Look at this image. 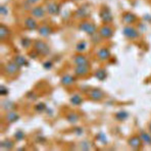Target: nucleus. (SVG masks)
<instances>
[{"instance_id":"nucleus-28","label":"nucleus","mask_w":151,"mask_h":151,"mask_svg":"<svg viewBox=\"0 0 151 151\" xmlns=\"http://www.w3.org/2000/svg\"><path fill=\"white\" fill-rule=\"evenodd\" d=\"M140 138H141V140L144 143L147 144V145H151V135H149L148 133L141 131L140 132Z\"/></svg>"},{"instance_id":"nucleus-8","label":"nucleus","mask_w":151,"mask_h":151,"mask_svg":"<svg viewBox=\"0 0 151 151\" xmlns=\"http://www.w3.org/2000/svg\"><path fill=\"white\" fill-rule=\"evenodd\" d=\"M90 72V66L89 64H84V65H76L75 68V75L78 77H84L87 76Z\"/></svg>"},{"instance_id":"nucleus-2","label":"nucleus","mask_w":151,"mask_h":151,"mask_svg":"<svg viewBox=\"0 0 151 151\" xmlns=\"http://www.w3.org/2000/svg\"><path fill=\"white\" fill-rule=\"evenodd\" d=\"M79 29L81 31H83V32H85L86 34L90 35V36H92V35H94L97 33L96 26H95L94 24L90 23V22H86V21L82 22L79 26Z\"/></svg>"},{"instance_id":"nucleus-32","label":"nucleus","mask_w":151,"mask_h":151,"mask_svg":"<svg viewBox=\"0 0 151 151\" xmlns=\"http://www.w3.org/2000/svg\"><path fill=\"white\" fill-rule=\"evenodd\" d=\"M46 108H47V107H46V105L43 103V102H40V103H37L36 105H35V110H36L37 112H39V113L45 111Z\"/></svg>"},{"instance_id":"nucleus-45","label":"nucleus","mask_w":151,"mask_h":151,"mask_svg":"<svg viewBox=\"0 0 151 151\" xmlns=\"http://www.w3.org/2000/svg\"><path fill=\"white\" fill-rule=\"evenodd\" d=\"M149 131H150V133H151V123H150V125H149Z\"/></svg>"},{"instance_id":"nucleus-22","label":"nucleus","mask_w":151,"mask_h":151,"mask_svg":"<svg viewBox=\"0 0 151 151\" xmlns=\"http://www.w3.org/2000/svg\"><path fill=\"white\" fill-rule=\"evenodd\" d=\"M70 102L73 104V105L79 106V105H81V104L83 103V98H82L81 95L75 94V95H73V96L70 98Z\"/></svg>"},{"instance_id":"nucleus-31","label":"nucleus","mask_w":151,"mask_h":151,"mask_svg":"<svg viewBox=\"0 0 151 151\" xmlns=\"http://www.w3.org/2000/svg\"><path fill=\"white\" fill-rule=\"evenodd\" d=\"M14 138L17 141H23L25 139V133H24L23 130H17V132L14 133Z\"/></svg>"},{"instance_id":"nucleus-7","label":"nucleus","mask_w":151,"mask_h":151,"mask_svg":"<svg viewBox=\"0 0 151 151\" xmlns=\"http://www.w3.org/2000/svg\"><path fill=\"white\" fill-rule=\"evenodd\" d=\"M21 70V66L19 64L15 63V61H9L7 64L5 65V73L10 76L15 75L17 73H19V70Z\"/></svg>"},{"instance_id":"nucleus-44","label":"nucleus","mask_w":151,"mask_h":151,"mask_svg":"<svg viewBox=\"0 0 151 151\" xmlns=\"http://www.w3.org/2000/svg\"><path fill=\"white\" fill-rule=\"evenodd\" d=\"M144 19H146V21H151V15H149V14L145 15V17H144Z\"/></svg>"},{"instance_id":"nucleus-23","label":"nucleus","mask_w":151,"mask_h":151,"mask_svg":"<svg viewBox=\"0 0 151 151\" xmlns=\"http://www.w3.org/2000/svg\"><path fill=\"white\" fill-rule=\"evenodd\" d=\"M75 14H76V17H82V19H83V17H88L89 12H88V9H87V7H86V6H82V7L78 8Z\"/></svg>"},{"instance_id":"nucleus-41","label":"nucleus","mask_w":151,"mask_h":151,"mask_svg":"<svg viewBox=\"0 0 151 151\" xmlns=\"http://www.w3.org/2000/svg\"><path fill=\"white\" fill-rule=\"evenodd\" d=\"M27 97H28L29 99H33V100H34V99H36V97H35V94L33 92H29L28 94H27Z\"/></svg>"},{"instance_id":"nucleus-34","label":"nucleus","mask_w":151,"mask_h":151,"mask_svg":"<svg viewBox=\"0 0 151 151\" xmlns=\"http://www.w3.org/2000/svg\"><path fill=\"white\" fill-rule=\"evenodd\" d=\"M21 44L24 48H29L31 45H32V41H31L29 38H23L21 41Z\"/></svg>"},{"instance_id":"nucleus-30","label":"nucleus","mask_w":151,"mask_h":151,"mask_svg":"<svg viewBox=\"0 0 151 151\" xmlns=\"http://www.w3.org/2000/svg\"><path fill=\"white\" fill-rule=\"evenodd\" d=\"M86 48H87V44H86L85 41L79 42V43L77 44V46H76V50H77L78 52H83V51L86 50Z\"/></svg>"},{"instance_id":"nucleus-4","label":"nucleus","mask_w":151,"mask_h":151,"mask_svg":"<svg viewBox=\"0 0 151 151\" xmlns=\"http://www.w3.org/2000/svg\"><path fill=\"white\" fill-rule=\"evenodd\" d=\"M99 15H100V19L101 21L103 22L104 24H109L112 22L113 19V17H112V13L109 10L108 7H102L100 12H99Z\"/></svg>"},{"instance_id":"nucleus-43","label":"nucleus","mask_w":151,"mask_h":151,"mask_svg":"<svg viewBox=\"0 0 151 151\" xmlns=\"http://www.w3.org/2000/svg\"><path fill=\"white\" fill-rule=\"evenodd\" d=\"M37 141L39 142V143H43V142L46 141V139L44 138V137H40V139H37Z\"/></svg>"},{"instance_id":"nucleus-21","label":"nucleus","mask_w":151,"mask_h":151,"mask_svg":"<svg viewBox=\"0 0 151 151\" xmlns=\"http://www.w3.org/2000/svg\"><path fill=\"white\" fill-rule=\"evenodd\" d=\"M13 60L15 61V63L19 64V66H29V61L27 60L23 55H17V56L13 58Z\"/></svg>"},{"instance_id":"nucleus-20","label":"nucleus","mask_w":151,"mask_h":151,"mask_svg":"<svg viewBox=\"0 0 151 151\" xmlns=\"http://www.w3.org/2000/svg\"><path fill=\"white\" fill-rule=\"evenodd\" d=\"M95 78H96L98 81H104V80L107 78V72H106L104 68H98V70L95 72Z\"/></svg>"},{"instance_id":"nucleus-5","label":"nucleus","mask_w":151,"mask_h":151,"mask_svg":"<svg viewBox=\"0 0 151 151\" xmlns=\"http://www.w3.org/2000/svg\"><path fill=\"white\" fill-rule=\"evenodd\" d=\"M123 34H124V36L126 38H128V39H137V38L139 37V31L137 30V29L133 28V27L128 26L124 29Z\"/></svg>"},{"instance_id":"nucleus-26","label":"nucleus","mask_w":151,"mask_h":151,"mask_svg":"<svg viewBox=\"0 0 151 151\" xmlns=\"http://www.w3.org/2000/svg\"><path fill=\"white\" fill-rule=\"evenodd\" d=\"M130 116V114H129L128 111H125V110H121V111L116 112L115 113V119H117V121L119 122H124L126 121L128 117Z\"/></svg>"},{"instance_id":"nucleus-6","label":"nucleus","mask_w":151,"mask_h":151,"mask_svg":"<svg viewBox=\"0 0 151 151\" xmlns=\"http://www.w3.org/2000/svg\"><path fill=\"white\" fill-rule=\"evenodd\" d=\"M46 12L50 15H57L60 12V5L56 2H49L46 6Z\"/></svg>"},{"instance_id":"nucleus-11","label":"nucleus","mask_w":151,"mask_h":151,"mask_svg":"<svg viewBox=\"0 0 151 151\" xmlns=\"http://www.w3.org/2000/svg\"><path fill=\"white\" fill-rule=\"evenodd\" d=\"M97 56L98 58L100 59L102 61H105V60H108V59L111 57V53L108 48H100L97 52Z\"/></svg>"},{"instance_id":"nucleus-27","label":"nucleus","mask_w":151,"mask_h":151,"mask_svg":"<svg viewBox=\"0 0 151 151\" xmlns=\"http://www.w3.org/2000/svg\"><path fill=\"white\" fill-rule=\"evenodd\" d=\"M79 119H80V116L76 112H70L66 115V121H68L70 124L78 123V122H79Z\"/></svg>"},{"instance_id":"nucleus-17","label":"nucleus","mask_w":151,"mask_h":151,"mask_svg":"<svg viewBox=\"0 0 151 151\" xmlns=\"http://www.w3.org/2000/svg\"><path fill=\"white\" fill-rule=\"evenodd\" d=\"M1 105H2V108H3L4 110H6V111H10V110H13L15 108V103L13 101L9 100V99H4V100L2 101Z\"/></svg>"},{"instance_id":"nucleus-14","label":"nucleus","mask_w":151,"mask_h":151,"mask_svg":"<svg viewBox=\"0 0 151 151\" xmlns=\"http://www.w3.org/2000/svg\"><path fill=\"white\" fill-rule=\"evenodd\" d=\"M5 119H6V121H7L8 123L12 124V123H15V122L19 121V114L17 111H14V110H10V111H7V113H6Z\"/></svg>"},{"instance_id":"nucleus-39","label":"nucleus","mask_w":151,"mask_h":151,"mask_svg":"<svg viewBox=\"0 0 151 151\" xmlns=\"http://www.w3.org/2000/svg\"><path fill=\"white\" fill-rule=\"evenodd\" d=\"M0 13H1V15H7L8 13V9L6 6L2 5L1 7H0Z\"/></svg>"},{"instance_id":"nucleus-37","label":"nucleus","mask_w":151,"mask_h":151,"mask_svg":"<svg viewBox=\"0 0 151 151\" xmlns=\"http://www.w3.org/2000/svg\"><path fill=\"white\" fill-rule=\"evenodd\" d=\"M43 68H45V70H51V68H53V63H52V61H50V60L45 61V63H43Z\"/></svg>"},{"instance_id":"nucleus-25","label":"nucleus","mask_w":151,"mask_h":151,"mask_svg":"<svg viewBox=\"0 0 151 151\" xmlns=\"http://www.w3.org/2000/svg\"><path fill=\"white\" fill-rule=\"evenodd\" d=\"M9 34H10L9 29L7 27L4 25L0 26V38H1V40H5L6 38L9 36Z\"/></svg>"},{"instance_id":"nucleus-1","label":"nucleus","mask_w":151,"mask_h":151,"mask_svg":"<svg viewBox=\"0 0 151 151\" xmlns=\"http://www.w3.org/2000/svg\"><path fill=\"white\" fill-rule=\"evenodd\" d=\"M34 50H36L39 55H42V56H47L50 53L49 46L42 40H36L34 42Z\"/></svg>"},{"instance_id":"nucleus-40","label":"nucleus","mask_w":151,"mask_h":151,"mask_svg":"<svg viewBox=\"0 0 151 151\" xmlns=\"http://www.w3.org/2000/svg\"><path fill=\"white\" fill-rule=\"evenodd\" d=\"M37 56H39V53H38L36 50H34L33 52H31V53H30V57H31V58L36 59V58H37Z\"/></svg>"},{"instance_id":"nucleus-12","label":"nucleus","mask_w":151,"mask_h":151,"mask_svg":"<svg viewBox=\"0 0 151 151\" xmlns=\"http://www.w3.org/2000/svg\"><path fill=\"white\" fill-rule=\"evenodd\" d=\"M128 143L132 149L137 150V149H139L140 146H141L142 140L140 138V136H133L132 138H130V140L128 141Z\"/></svg>"},{"instance_id":"nucleus-29","label":"nucleus","mask_w":151,"mask_h":151,"mask_svg":"<svg viewBox=\"0 0 151 151\" xmlns=\"http://www.w3.org/2000/svg\"><path fill=\"white\" fill-rule=\"evenodd\" d=\"M96 139H97V141H99L101 144H107V137H106V135L104 134V133H102L100 132L98 135L96 136Z\"/></svg>"},{"instance_id":"nucleus-36","label":"nucleus","mask_w":151,"mask_h":151,"mask_svg":"<svg viewBox=\"0 0 151 151\" xmlns=\"http://www.w3.org/2000/svg\"><path fill=\"white\" fill-rule=\"evenodd\" d=\"M92 43H94V44H97V43H99V42L101 41V39H102V37L99 35V33L98 34H94V35H92Z\"/></svg>"},{"instance_id":"nucleus-42","label":"nucleus","mask_w":151,"mask_h":151,"mask_svg":"<svg viewBox=\"0 0 151 151\" xmlns=\"http://www.w3.org/2000/svg\"><path fill=\"white\" fill-rule=\"evenodd\" d=\"M27 1H28L29 3H31V4H36L37 2L40 1V0H27Z\"/></svg>"},{"instance_id":"nucleus-35","label":"nucleus","mask_w":151,"mask_h":151,"mask_svg":"<svg viewBox=\"0 0 151 151\" xmlns=\"http://www.w3.org/2000/svg\"><path fill=\"white\" fill-rule=\"evenodd\" d=\"M9 91H8V88L5 87L4 85H1L0 86V95L1 96H7Z\"/></svg>"},{"instance_id":"nucleus-15","label":"nucleus","mask_w":151,"mask_h":151,"mask_svg":"<svg viewBox=\"0 0 151 151\" xmlns=\"http://www.w3.org/2000/svg\"><path fill=\"white\" fill-rule=\"evenodd\" d=\"M75 82H76V79L74 76H72V75H64L60 79V83L63 84V86H70V85H73Z\"/></svg>"},{"instance_id":"nucleus-3","label":"nucleus","mask_w":151,"mask_h":151,"mask_svg":"<svg viewBox=\"0 0 151 151\" xmlns=\"http://www.w3.org/2000/svg\"><path fill=\"white\" fill-rule=\"evenodd\" d=\"M88 95L91 100L93 101H100L104 98V92L99 88H94L88 91Z\"/></svg>"},{"instance_id":"nucleus-16","label":"nucleus","mask_w":151,"mask_h":151,"mask_svg":"<svg viewBox=\"0 0 151 151\" xmlns=\"http://www.w3.org/2000/svg\"><path fill=\"white\" fill-rule=\"evenodd\" d=\"M53 30L48 26H41L39 29H38V33H39L40 36L42 37H48L52 34Z\"/></svg>"},{"instance_id":"nucleus-9","label":"nucleus","mask_w":151,"mask_h":151,"mask_svg":"<svg viewBox=\"0 0 151 151\" xmlns=\"http://www.w3.org/2000/svg\"><path fill=\"white\" fill-rule=\"evenodd\" d=\"M99 35L102 37V39H109L113 36V30L109 26H103L99 29Z\"/></svg>"},{"instance_id":"nucleus-10","label":"nucleus","mask_w":151,"mask_h":151,"mask_svg":"<svg viewBox=\"0 0 151 151\" xmlns=\"http://www.w3.org/2000/svg\"><path fill=\"white\" fill-rule=\"evenodd\" d=\"M31 14L35 19H42L45 15V9L43 6H35L31 9Z\"/></svg>"},{"instance_id":"nucleus-38","label":"nucleus","mask_w":151,"mask_h":151,"mask_svg":"<svg viewBox=\"0 0 151 151\" xmlns=\"http://www.w3.org/2000/svg\"><path fill=\"white\" fill-rule=\"evenodd\" d=\"M74 133L77 136H82V135L84 134V130L83 128H81V127H77V128L74 129Z\"/></svg>"},{"instance_id":"nucleus-13","label":"nucleus","mask_w":151,"mask_h":151,"mask_svg":"<svg viewBox=\"0 0 151 151\" xmlns=\"http://www.w3.org/2000/svg\"><path fill=\"white\" fill-rule=\"evenodd\" d=\"M25 27L28 30L34 31L38 28V24L36 22V19L33 17H29L25 19Z\"/></svg>"},{"instance_id":"nucleus-33","label":"nucleus","mask_w":151,"mask_h":151,"mask_svg":"<svg viewBox=\"0 0 151 151\" xmlns=\"http://www.w3.org/2000/svg\"><path fill=\"white\" fill-rule=\"evenodd\" d=\"M80 147H81L82 150H85V151H88L91 149V144L89 141H86V140H84V141H82L81 143H80Z\"/></svg>"},{"instance_id":"nucleus-19","label":"nucleus","mask_w":151,"mask_h":151,"mask_svg":"<svg viewBox=\"0 0 151 151\" xmlns=\"http://www.w3.org/2000/svg\"><path fill=\"white\" fill-rule=\"evenodd\" d=\"M0 146H1V149L12 150L13 146H14V143L10 139H5V140H2L1 143H0Z\"/></svg>"},{"instance_id":"nucleus-24","label":"nucleus","mask_w":151,"mask_h":151,"mask_svg":"<svg viewBox=\"0 0 151 151\" xmlns=\"http://www.w3.org/2000/svg\"><path fill=\"white\" fill-rule=\"evenodd\" d=\"M123 19L126 24H133L135 21H136V15L133 14L131 12H126L123 17Z\"/></svg>"},{"instance_id":"nucleus-18","label":"nucleus","mask_w":151,"mask_h":151,"mask_svg":"<svg viewBox=\"0 0 151 151\" xmlns=\"http://www.w3.org/2000/svg\"><path fill=\"white\" fill-rule=\"evenodd\" d=\"M74 63L76 65H84V64H89L88 59L86 58V56L82 54H78L75 56L74 58Z\"/></svg>"}]
</instances>
